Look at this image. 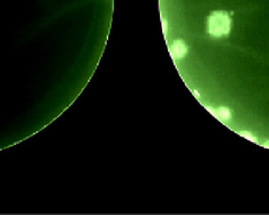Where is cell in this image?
Listing matches in <instances>:
<instances>
[{"instance_id": "6da1fadb", "label": "cell", "mask_w": 269, "mask_h": 215, "mask_svg": "<svg viewBox=\"0 0 269 215\" xmlns=\"http://www.w3.org/2000/svg\"><path fill=\"white\" fill-rule=\"evenodd\" d=\"M231 19L226 11H213L206 21V31L211 37L221 38L229 35Z\"/></svg>"}, {"instance_id": "7a4b0ae2", "label": "cell", "mask_w": 269, "mask_h": 215, "mask_svg": "<svg viewBox=\"0 0 269 215\" xmlns=\"http://www.w3.org/2000/svg\"><path fill=\"white\" fill-rule=\"evenodd\" d=\"M187 45L185 44V42H183V40L178 39V40H175V42L172 44V46H170V53L174 56V58H184V56L187 54Z\"/></svg>"}, {"instance_id": "277c9868", "label": "cell", "mask_w": 269, "mask_h": 215, "mask_svg": "<svg viewBox=\"0 0 269 215\" xmlns=\"http://www.w3.org/2000/svg\"><path fill=\"white\" fill-rule=\"evenodd\" d=\"M239 135H240V136H243V137H245V138H246V139H248V140L256 141V140H255V138H254V137L252 136V133H250V132H248V131H243V132H240Z\"/></svg>"}, {"instance_id": "3957f363", "label": "cell", "mask_w": 269, "mask_h": 215, "mask_svg": "<svg viewBox=\"0 0 269 215\" xmlns=\"http://www.w3.org/2000/svg\"><path fill=\"white\" fill-rule=\"evenodd\" d=\"M213 114L222 121H229L231 119V111L228 107H219Z\"/></svg>"}]
</instances>
